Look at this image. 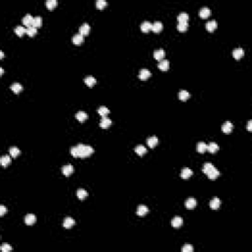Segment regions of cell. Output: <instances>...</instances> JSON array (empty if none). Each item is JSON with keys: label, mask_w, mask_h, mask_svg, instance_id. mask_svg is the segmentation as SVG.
<instances>
[{"label": "cell", "mask_w": 252, "mask_h": 252, "mask_svg": "<svg viewBox=\"0 0 252 252\" xmlns=\"http://www.w3.org/2000/svg\"><path fill=\"white\" fill-rule=\"evenodd\" d=\"M14 32H15V34H16L17 35L22 37L24 34H27V29L25 28V27H23V26H18V27L15 28Z\"/></svg>", "instance_id": "obj_30"}, {"label": "cell", "mask_w": 252, "mask_h": 252, "mask_svg": "<svg viewBox=\"0 0 252 252\" xmlns=\"http://www.w3.org/2000/svg\"><path fill=\"white\" fill-rule=\"evenodd\" d=\"M106 4H108V3H106V0H98L97 3H96V5H97L98 9H104V7H106Z\"/></svg>", "instance_id": "obj_43"}, {"label": "cell", "mask_w": 252, "mask_h": 252, "mask_svg": "<svg viewBox=\"0 0 252 252\" xmlns=\"http://www.w3.org/2000/svg\"><path fill=\"white\" fill-rule=\"evenodd\" d=\"M10 88H11V90H12L15 94H18V93H20V92H22V90H23V87H22V85L20 84V83H14V84H12V85H11Z\"/></svg>", "instance_id": "obj_32"}, {"label": "cell", "mask_w": 252, "mask_h": 252, "mask_svg": "<svg viewBox=\"0 0 252 252\" xmlns=\"http://www.w3.org/2000/svg\"><path fill=\"white\" fill-rule=\"evenodd\" d=\"M76 118H77L80 122H83L88 118V114H87L86 112H84V111H79V112L76 113Z\"/></svg>", "instance_id": "obj_33"}, {"label": "cell", "mask_w": 252, "mask_h": 252, "mask_svg": "<svg viewBox=\"0 0 252 252\" xmlns=\"http://www.w3.org/2000/svg\"><path fill=\"white\" fill-rule=\"evenodd\" d=\"M177 20L179 23H187L189 20V15L186 12H181L177 16Z\"/></svg>", "instance_id": "obj_18"}, {"label": "cell", "mask_w": 252, "mask_h": 252, "mask_svg": "<svg viewBox=\"0 0 252 252\" xmlns=\"http://www.w3.org/2000/svg\"><path fill=\"white\" fill-rule=\"evenodd\" d=\"M188 29V24L187 23H178L177 24V30L179 32H185Z\"/></svg>", "instance_id": "obj_42"}, {"label": "cell", "mask_w": 252, "mask_h": 252, "mask_svg": "<svg viewBox=\"0 0 252 252\" xmlns=\"http://www.w3.org/2000/svg\"><path fill=\"white\" fill-rule=\"evenodd\" d=\"M75 225V221L72 218H66L63 221V227L65 229H71Z\"/></svg>", "instance_id": "obj_24"}, {"label": "cell", "mask_w": 252, "mask_h": 252, "mask_svg": "<svg viewBox=\"0 0 252 252\" xmlns=\"http://www.w3.org/2000/svg\"><path fill=\"white\" fill-rule=\"evenodd\" d=\"M158 143H159V139L156 136H152V137L148 138V140H147V144H148V146L150 148H155L158 145Z\"/></svg>", "instance_id": "obj_7"}, {"label": "cell", "mask_w": 252, "mask_h": 252, "mask_svg": "<svg viewBox=\"0 0 252 252\" xmlns=\"http://www.w3.org/2000/svg\"><path fill=\"white\" fill-rule=\"evenodd\" d=\"M220 206H221V200L219 199L218 197H215L214 199L211 200L210 207L213 209V210H217V209L220 208Z\"/></svg>", "instance_id": "obj_14"}, {"label": "cell", "mask_w": 252, "mask_h": 252, "mask_svg": "<svg viewBox=\"0 0 252 252\" xmlns=\"http://www.w3.org/2000/svg\"><path fill=\"white\" fill-rule=\"evenodd\" d=\"M33 21H34V17H33L31 14H27L26 16H24L23 20H22L24 26H26L27 28L33 25Z\"/></svg>", "instance_id": "obj_2"}, {"label": "cell", "mask_w": 252, "mask_h": 252, "mask_svg": "<svg viewBox=\"0 0 252 252\" xmlns=\"http://www.w3.org/2000/svg\"><path fill=\"white\" fill-rule=\"evenodd\" d=\"M74 171V168H73L72 164H66L62 168V173H63L65 176H69L71 175Z\"/></svg>", "instance_id": "obj_4"}, {"label": "cell", "mask_w": 252, "mask_h": 252, "mask_svg": "<svg viewBox=\"0 0 252 252\" xmlns=\"http://www.w3.org/2000/svg\"><path fill=\"white\" fill-rule=\"evenodd\" d=\"M213 168H214L213 164H211V162H206V164H204V166H203V172L207 174V173H208Z\"/></svg>", "instance_id": "obj_40"}, {"label": "cell", "mask_w": 252, "mask_h": 252, "mask_svg": "<svg viewBox=\"0 0 252 252\" xmlns=\"http://www.w3.org/2000/svg\"><path fill=\"white\" fill-rule=\"evenodd\" d=\"M35 221H37V218H35V216L34 215V214H28V215L25 217V224L28 225V226H32V225H34L35 223Z\"/></svg>", "instance_id": "obj_6"}, {"label": "cell", "mask_w": 252, "mask_h": 252, "mask_svg": "<svg viewBox=\"0 0 252 252\" xmlns=\"http://www.w3.org/2000/svg\"><path fill=\"white\" fill-rule=\"evenodd\" d=\"M182 224H183V220L180 217H174L171 220V226L173 227H179L182 226Z\"/></svg>", "instance_id": "obj_13"}, {"label": "cell", "mask_w": 252, "mask_h": 252, "mask_svg": "<svg viewBox=\"0 0 252 252\" xmlns=\"http://www.w3.org/2000/svg\"><path fill=\"white\" fill-rule=\"evenodd\" d=\"M1 250L3 252H10L12 250V247L11 245H9L8 243H3L1 245Z\"/></svg>", "instance_id": "obj_44"}, {"label": "cell", "mask_w": 252, "mask_h": 252, "mask_svg": "<svg viewBox=\"0 0 252 252\" xmlns=\"http://www.w3.org/2000/svg\"><path fill=\"white\" fill-rule=\"evenodd\" d=\"M211 15V10L208 7H202L199 11V16L205 19V18H208Z\"/></svg>", "instance_id": "obj_8"}, {"label": "cell", "mask_w": 252, "mask_h": 252, "mask_svg": "<svg viewBox=\"0 0 252 252\" xmlns=\"http://www.w3.org/2000/svg\"><path fill=\"white\" fill-rule=\"evenodd\" d=\"M182 252H193V246L190 244H185L183 247H182Z\"/></svg>", "instance_id": "obj_45"}, {"label": "cell", "mask_w": 252, "mask_h": 252, "mask_svg": "<svg viewBox=\"0 0 252 252\" xmlns=\"http://www.w3.org/2000/svg\"><path fill=\"white\" fill-rule=\"evenodd\" d=\"M3 73H4V71H3V68H0V74L2 75V74H3Z\"/></svg>", "instance_id": "obj_49"}, {"label": "cell", "mask_w": 252, "mask_h": 252, "mask_svg": "<svg viewBox=\"0 0 252 252\" xmlns=\"http://www.w3.org/2000/svg\"><path fill=\"white\" fill-rule=\"evenodd\" d=\"M77 197L79 198L80 200H84L86 197H88V192L84 189H78L77 191Z\"/></svg>", "instance_id": "obj_35"}, {"label": "cell", "mask_w": 252, "mask_h": 252, "mask_svg": "<svg viewBox=\"0 0 252 252\" xmlns=\"http://www.w3.org/2000/svg\"><path fill=\"white\" fill-rule=\"evenodd\" d=\"M141 30L144 33H148L152 30V23L149 21H145L141 24Z\"/></svg>", "instance_id": "obj_20"}, {"label": "cell", "mask_w": 252, "mask_h": 252, "mask_svg": "<svg viewBox=\"0 0 252 252\" xmlns=\"http://www.w3.org/2000/svg\"><path fill=\"white\" fill-rule=\"evenodd\" d=\"M218 150H219V146L215 142H211L209 145H207V151H209L210 153H216Z\"/></svg>", "instance_id": "obj_31"}, {"label": "cell", "mask_w": 252, "mask_h": 252, "mask_svg": "<svg viewBox=\"0 0 252 252\" xmlns=\"http://www.w3.org/2000/svg\"><path fill=\"white\" fill-rule=\"evenodd\" d=\"M154 57L159 61H162L164 57V49H158L154 52Z\"/></svg>", "instance_id": "obj_27"}, {"label": "cell", "mask_w": 252, "mask_h": 252, "mask_svg": "<svg viewBox=\"0 0 252 252\" xmlns=\"http://www.w3.org/2000/svg\"><path fill=\"white\" fill-rule=\"evenodd\" d=\"M217 26H218L217 22H216L215 20H211V21H209L208 23L206 24V29L209 32H213V31L217 28Z\"/></svg>", "instance_id": "obj_29"}, {"label": "cell", "mask_w": 252, "mask_h": 252, "mask_svg": "<svg viewBox=\"0 0 252 252\" xmlns=\"http://www.w3.org/2000/svg\"><path fill=\"white\" fill-rule=\"evenodd\" d=\"M9 152H10V156L13 158H17L20 155V150L17 147H11Z\"/></svg>", "instance_id": "obj_39"}, {"label": "cell", "mask_w": 252, "mask_h": 252, "mask_svg": "<svg viewBox=\"0 0 252 252\" xmlns=\"http://www.w3.org/2000/svg\"><path fill=\"white\" fill-rule=\"evenodd\" d=\"M197 205V201H196L194 198H188V199L185 201V207L187 209H194Z\"/></svg>", "instance_id": "obj_11"}, {"label": "cell", "mask_w": 252, "mask_h": 252, "mask_svg": "<svg viewBox=\"0 0 252 252\" xmlns=\"http://www.w3.org/2000/svg\"><path fill=\"white\" fill-rule=\"evenodd\" d=\"M42 24V19L41 16H37V17H34V21H33V25L35 28H39V27H41Z\"/></svg>", "instance_id": "obj_36"}, {"label": "cell", "mask_w": 252, "mask_h": 252, "mask_svg": "<svg viewBox=\"0 0 252 252\" xmlns=\"http://www.w3.org/2000/svg\"><path fill=\"white\" fill-rule=\"evenodd\" d=\"M247 130H248V131L252 130V121H251V120H249L248 123H247Z\"/></svg>", "instance_id": "obj_47"}, {"label": "cell", "mask_w": 252, "mask_h": 252, "mask_svg": "<svg viewBox=\"0 0 252 252\" xmlns=\"http://www.w3.org/2000/svg\"><path fill=\"white\" fill-rule=\"evenodd\" d=\"M134 151H135V153L137 154V155H139V156H143V155H145V154L147 153L146 147L143 146V145H138V146L135 148Z\"/></svg>", "instance_id": "obj_28"}, {"label": "cell", "mask_w": 252, "mask_h": 252, "mask_svg": "<svg viewBox=\"0 0 252 252\" xmlns=\"http://www.w3.org/2000/svg\"><path fill=\"white\" fill-rule=\"evenodd\" d=\"M98 112H99V114L101 115L102 117H106V115L109 113V109L106 108V106H101V108H99V109H98Z\"/></svg>", "instance_id": "obj_34"}, {"label": "cell", "mask_w": 252, "mask_h": 252, "mask_svg": "<svg viewBox=\"0 0 252 252\" xmlns=\"http://www.w3.org/2000/svg\"><path fill=\"white\" fill-rule=\"evenodd\" d=\"M84 81H85V83H86V85H88V86L91 87V88L97 83V79H96L95 77H93V76H87V77L84 79Z\"/></svg>", "instance_id": "obj_23"}, {"label": "cell", "mask_w": 252, "mask_h": 252, "mask_svg": "<svg viewBox=\"0 0 252 252\" xmlns=\"http://www.w3.org/2000/svg\"><path fill=\"white\" fill-rule=\"evenodd\" d=\"M233 123H231V121H227L225 122L224 124H223L222 126V130L224 133H227V134H229V133H231V131H233Z\"/></svg>", "instance_id": "obj_5"}, {"label": "cell", "mask_w": 252, "mask_h": 252, "mask_svg": "<svg viewBox=\"0 0 252 252\" xmlns=\"http://www.w3.org/2000/svg\"><path fill=\"white\" fill-rule=\"evenodd\" d=\"M4 57V53H3V51H0V58H3Z\"/></svg>", "instance_id": "obj_48"}, {"label": "cell", "mask_w": 252, "mask_h": 252, "mask_svg": "<svg viewBox=\"0 0 252 252\" xmlns=\"http://www.w3.org/2000/svg\"><path fill=\"white\" fill-rule=\"evenodd\" d=\"M192 174H193V171L191 170L190 168H184L181 170V173H180V176L183 178V179H187V178H189V177H190Z\"/></svg>", "instance_id": "obj_9"}, {"label": "cell", "mask_w": 252, "mask_h": 252, "mask_svg": "<svg viewBox=\"0 0 252 252\" xmlns=\"http://www.w3.org/2000/svg\"><path fill=\"white\" fill-rule=\"evenodd\" d=\"M111 123H112V121H111L108 117H102L101 120V123H100V126H101L102 128L106 129V128H108V127L110 126Z\"/></svg>", "instance_id": "obj_16"}, {"label": "cell", "mask_w": 252, "mask_h": 252, "mask_svg": "<svg viewBox=\"0 0 252 252\" xmlns=\"http://www.w3.org/2000/svg\"><path fill=\"white\" fill-rule=\"evenodd\" d=\"M207 175H208V177L210 178V179H216V178L219 177V175H220V171L214 166V168L207 173Z\"/></svg>", "instance_id": "obj_12"}, {"label": "cell", "mask_w": 252, "mask_h": 252, "mask_svg": "<svg viewBox=\"0 0 252 252\" xmlns=\"http://www.w3.org/2000/svg\"><path fill=\"white\" fill-rule=\"evenodd\" d=\"M27 34H28L30 37H34V35L37 34V28H35L34 26H31L27 28Z\"/></svg>", "instance_id": "obj_41"}, {"label": "cell", "mask_w": 252, "mask_h": 252, "mask_svg": "<svg viewBox=\"0 0 252 252\" xmlns=\"http://www.w3.org/2000/svg\"><path fill=\"white\" fill-rule=\"evenodd\" d=\"M162 30V22L157 21V22H155V23L152 24V31H153V32L160 33Z\"/></svg>", "instance_id": "obj_17"}, {"label": "cell", "mask_w": 252, "mask_h": 252, "mask_svg": "<svg viewBox=\"0 0 252 252\" xmlns=\"http://www.w3.org/2000/svg\"><path fill=\"white\" fill-rule=\"evenodd\" d=\"M71 155L74 158H87L94 153V149L89 145L79 144L70 149Z\"/></svg>", "instance_id": "obj_1"}, {"label": "cell", "mask_w": 252, "mask_h": 252, "mask_svg": "<svg viewBox=\"0 0 252 252\" xmlns=\"http://www.w3.org/2000/svg\"><path fill=\"white\" fill-rule=\"evenodd\" d=\"M178 98H179V100H181V101H187V100L190 98V94L187 92L186 90H181L178 93Z\"/></svg>", "instance_id": "obj_25"}, {"label": "cell", "mask_w": 252, "mask_h": 252, "mask_svg": "<svg viewBox=\"0 0 252 252\" xmlns=\"http://www.w3.org/2000/svg\"><path fill=\"white\" fill-rule=\"evenodd\" d=\"M11 162V158L10 156H2L1 159H0V164H1V166H3V168H6V166H8L9 164H10Z\"/></svg>", "instance_id": "obj_15"}, {"label": "cell", "mask_w": 252, "mask_h": 252, "mask_svg": "<svg viewBox=\"0 0 252 252\" xmlns=\"http://www.w3.org/2000/svg\"><path fill=\"white\" fill-rule=\"evenodd\" d=\"M90 30H91L90 25H89L88 23H84L83 25L80 27V34L83 35H87L90 33Z\"/></svg>", "instance_id": "obj_10"}, {"label": "cell", "mask_w": 252, "mask_h": 252, "mask_svg": "<svg viewBox=\"0 0 252 252\" xmlns=\"http://www.w3.org/2000/svg\"><path fill=\"white\" fill-rule=\"evenodd\" d=\"M159 68L162 71H166L169 68V61L166 59H162L159 63Z\"/></svg>", "instance_id": "obj_26"}, {"label": "cell", "mask_w": 252, "mask_h": 252, "mask_svg": "<svg viewBox=\"0 0 252 252\" xmlns=\"http://www.w3.org/2000/svg\"><path fill=\"white\" fill-rule=\"evenodd\" d=\"M233 57H235V59H240L244 55V50L242 49L241 47L235 48V49L233 50Z\"/></svg>", "instance_id": "obj_19"}, {"label": "cell", "mask_w": 252, "mask_h": 252, "mask_svg": "<svg viewBox=\"0 0 252 252\" xmlns=\"http://www.w3.org/2000/svg\"><path fill=\"white\" fill-rule=\"evenodd\" d=\"M7 212V209H6V207L4 206V205H1L0 206V216H4V214Z\"/></svg>", "instance_id": "obj_46"}, {"label": "cell", "mask_w": 252, "mask_h": 252, "mask_svg": "<svg viewBox=\"0 0 252 252\" xmlns=\"http://www.w3.org/2000/svg\"><path fill=\"white\" fill-rule=\"evenodd\" d=\"M151 75H152V73L148 70V69H141V70H140V73H139V78H140V80H142V81H145V80H147L148 78H150Z\"/></svg>", "instance_id": "obj_3"}, {"label": "cell", "mask_w": 252, "mask_h": 252, "mask_svg": "<svg viewBox=\"0 0 252 252\" xmlns=\"http://www.w3.org/2000/svg\"><path fill=\"white\" fill-rule=\"evenodd\" d=\"M197 151L199 153H205L207 151V144L204 142H199L197 145Z\"/></svg>", "instance_id": "obj_38"}, {"label": "cell", "mask_w": 252, "mask_h": 252, "mask_svg": "<svg viewBox=\"0 0 252 252\" xmlns=\"http://www.w3.org/2000/svg\"><path fill=\"white\" fill-rule=\"evenodd\" d=\"M149 212V209L145 205H140L137 208V215L138 216H145Z\"/></svg>", "instance_id": "obj_21"}, {"label": "cell", "mask_w": 252, "mask_h": 252, "mask_svg": "<svg viewBox=\"0 0 252 252\" xmlns=\"http://www.w3.org/2000/svg\"><path fill=\"white\" fill-rule=\"evenodd\" d=\"M72 41H73V43H74V44L79 45V44H81L82 42H83V41H84V35H81L80 33H79V34H76L74 37H73Z\"/></svg>", "instance_id": "obj_22"}, {"label": "cell", "mask_w": 252, "mask_h": 252, "mask_svg": "<svg viewBox=\"0 0 252 252\" xmlns=\"http://www.w3.org/2000/svg\"><path fill=\"white\" fill-rule=\"evenodd\" d=\"M57 3H58L57 0H47V1L45 2L46 7L49 9V10H52V9H54L55 7H56Z\"/></svg>", "instance_id": "obj_37"}]
</instances>
